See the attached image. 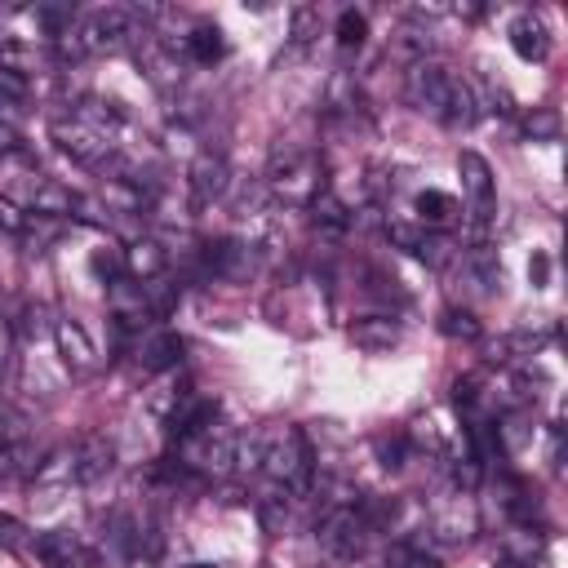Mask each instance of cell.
I'll use <instances>...</instances> for the list:
<instances>
[{
  "instance_id": "6da1fadb",
  "label": "cell",
  "mask_w": 568,
  "mask_h": 568,
  "mask_svg": "<svg viewBox=\"0 0 568 568\" xmlns=\"http://www.w3.org/2000/svg\"><path fill=\"white\" fill-rule=\"evenodd\" d=\"M408 102L417 111H426L430 120L453 124V129H462V124H470L479 115V98H475L470 80H462L457 71H448L444 62H430V58L413 62V71H408Z\"/></svg>"
},
{
  "instance_id": "7a4b0ae2",
  "label": "cell",
  "mask_w": 568,
  "mask_h": 568,
  "mask_svg": "<svg viewBox=\"0 0 568 568\" xmlns=\"http://www.w3.org/2000/svg\"><path fill=\"white\" fill-rule=\"evenodd\" d=\"M257 466L266 470V479L288 497L306 493L311 488V475H315V457H311V444L297 426H271L257 435Z\"/></svg>"
},
{
  "instance_id": "3957f363",
  "label": "cell",
  "mask_w": 568,
  "mask_h": 568,
  "mask_svg": "<svg viewBox=\"0 0 568 568\" xmlns=\"http://www.w3.org/2000/svg\"><path fill=\"white\" fill-rule=\"evenodd\" d=\"M266 182L284 204H315L324 195V164L306 146H275L266 164Z\"/></svg>"
},
{
  "instance_id": "277c9868",
  "label": "cell",
  "mask_w": 568,
  "mask_h": 568,
  "mask_svg": "<svg viewBox=\"0 0 568 568\" xmlns=\"http://www.w3.org/2000/svg\"><path fill=\"white\" fill-rule=\"evenodd\" d=\"M138 18H142L138 9H120V4L93 9L80 22H71L67 44H71V53H115L138 36Z\"/></svg>"
},
{
  "instance_id": "5b68a950",
  "label": "cell",
  "mask_w": 568,
  "mask_h": 568,
  "mask_svg": "<svg viewBox=\"0 0 568 568\" xmlns=\"http://www.w3.org/2000/svg\"><path fill=\"white\" fill-rule=\"evenodd\" d=\"M178 457L186 470H200V475H226L235 470L240 462V435L222 430L217 422L200 426V430H186L178 435Z\"/></svg>"
},
{
  "instance_id": "8992f818",
  "label": "cell",
  "mask_w": 568,
  "mask_h": 568,
  "mask_svg": "<svg viewBox=\"0 0 568 568\" xmlns=\"http://www.w3.org/2000/svg\"><path fill=\"white\" fill-rule=\"evenodd\" d=\"M111 466H115V448H111V439L106 435H80L75 444H67L49 466H40L36 475L40 479H49V475H58V479H75V484H98L102 475H111Z\"/></svg>"
},
{
  "instance_id": "52a82bcc",
  "label": "cell",
  "mask_w": 568,
  "mask_h": 568,
  "mask_svg": "<svg viewBox=\"0 0 568 568\" xmlns=\"http://www.w3.org/2000/svg\"><path fill=\"white\" fill-rule=\"evenodd\" d=\"M53 142H58L62 151H71L75 160H84V164H102V160H111V151H115L111 124L98 120V115L84 111V106H75L71 115L53 120Z\"/></svg>"
},
{
  "instance_id": "ba28073f",
  "label": "cell",
  "mask_w": 568,
  "mask_h": 568,
  "mask_svg": "<svg viewBox=\"0 0 568 568\" xmlns=\"http://www.w3.org/2000/svg\"><path fill=\"white\" fill-rule=\"evenodd\" d=\"M368 532H373V519L368 510L359 506H333L324 519H320V546L333 555V559H359L364 546H368Z\"/></svg>"
},
{
  "instance_id": "9c48e42d",
  "label": "cell",
  "mask_w": 568,
  "mask_h": 568,
  "mask_svg": "<svg viewBox=\"0 0 568 568\" xmlns=\"http://www.w3.org/2000/svg\"><path fill=\"white\" fill-rule=\"evenodd\" d=\"M457 173H462V191H466V209L475 222H488L493 217V204H497V186H493V169L484 155L475 151H462L457 155Z\"/></svg>"
},
{
  "instance_id": "30bf717a",
  "label": "cell",
  "mask_w": 568,
  "mask_h": 568,
  "mask_svg": "<svg viewBox=\"0 0 568 568\" xmlns=\"http://www.w3.org/2000/svg\"><path fill=\"white\" fill-rule=\"evenodd\" d=\"M111 311H115V320L124 328H138V324H146V315L155 311V302H151L146 284H138V280H111Z\"/></svg>"
},
{
  "instance_id": "8fae6325",
  "label": "cell",
  "mask_w": 568,
  "mask_h": 568,
  "mask_svg": "<svg viewBox=\"0 0 568 568\" xmlns=\"http://www.w3.org/2000/svg\"><path fill=\"white\" fill-rule=\"evenodd\" d=\"M226 186H231V169H226V160L213 155V151H200L195 164H191V191H195V200H200V204L222 200Z\"/></svg>"
},
{
  "instance_id": "7c38bea8",
  "label": "cell",
  "mask_w": 568,
  "mask_h": 568,
  "mask_svg": "<svg viewBox=\"0 0 568 568\" xmlns=\"http://www.w3.org/2000/svg\"><path fill=\"white\" fill-rule=\"evenodd\" d=\"M510 49L524 58V62H546L550 53V31L541 22V13H519L510 22Z\"/></svg>"
},
{
  "instance_id": "4fadbf2b",
  "label": "cell",
  "mask_w": 568,
  "mask_h": 568,
  "mask_svg": "<svg viewBox=\"0 0 568 568\" xmlns=\"http://www.w3.org/2000/svg\"><path fill=\"white\" fill-rule=\"evenodd\" d=\"M53 337H58V351H62V359H67L71 373H89V368L98 364V351H93L84 324H75V320H58V324H53Z\"/></svg>"
},
{
  "instance_id": "5bb4252c",
  "label": "cell",
  "mask_w": 568,
  "mask_h": 568,
  "mask_svg": "<svg viewBox=\"0 0 568 568\" xmlns=\"http://www.w3.org/2000/svg\"><path fill=\"white\" fill-rule=\"evenodd\" d=\"M36 555H40L49 568H84V564H89L84 541L71 537V532H44V537H36Z\"/></svg>"
},
{
  "instance_id": "9a60e30c",
  "label": "cell",
  "mask_w": 568,
  "mask_h": 568,
  "mask_svg": "<svg viewBox=\"0 0 568 568\" xmlns=\"http://www.w3.org/2000/svg\"><path fill=\"white\" fill-rule=\"evenodd\" d=\"M178 359H182V337H178V333H169V328H160V333H146V337L138 342V364H142L146 373L173 368Z\"/></svg>"
},
{
  "instance_id": "2e32d148",
  "label": "cell",
  "mask_w": 568,
  "mask_h": 568,
  "mask_svg": "<svg viewBox=\"0 0 568 568\" xmlns=\"http://www.w3.org/2000/svg\"><path fill=\"white\" fill-rule=\"evenodd\" d=\"M204 262H209L213 275L235 280V275H244V271L253 266V253H248V244H240V240H222V244H209Z\"/></svg>"
},
{
  "instance_id": "e0dca14e",
  "label": "cell",
  "mask_w": 568,
  "mask_h": 568,
  "mask_svg": "<svg viewBox=\"0 0 568 568\" xmlns=\"http://www.w3.org/2000/svg\"><path fill=\"white\" fill-rule=\"evenodd\" d=\"M351 342L364 346V351H390L399 342V324L386 320V315H368V320H355L351 324Z\"/></svg>"
},
{
  "instance_id": "ac0fdd59",
  "label": "cell",
  "mask_w": 568,
  "mask_h": 568,
  "mask_svg": "<svg viewBox=\"0 0 568 568\" xmlns=\"http://www.w3.org/2000/svg\"><path fill=\"white\" fill-rule=\"evenodd\" d=\"M470 532H475V506H470L466 497L448 501V510L435 515V537H444V541H466Z\"/></svg>"
},
{
  "instance_id": "d6986e66",
  "label": "cell",
  "mask_w": 568,
  "mask_h": 568,
  "mask_svg": "<svg viewBox=\"0 0 568 568\" xmlns=\"http://www.w3.org/2000/svg\"><path fill=\"white\" fill-rule=\"evenodd\" d=\"M124 271L138 280V284H151L160 271H164V248L155 240H138L129 253H124Z\"/></svg>"
},
{
  "instance_id": "ffe728a7",
  "label": "cell",
  "mask_w": 568,
  "mask_h": 568,
  "mask_svg": "<svg viewBox=\"0 0 568 568\" xmlns=\"http://www.w3.org/2000/svg\"><path fill=\"white\" fill-rule=\"evenodd\" d=\"M182 49H186V58H191V62L213 67V62L226 53V40H222V31H217V27H195V31L182 40Z\"/></svg>"
},
{
  "instance_id": "44dd1931",
  "label": "cell",
  "mask_w": 568,
  "mask_h": 568,
  "mask_svg": "<svg viewBox=\"0 0 568 568\" xmlns=\"http://www.w3.org/2000/svg\"><path fill=\"white\" fill-rule=\"evenodd\" d=\"M413 209H417V217L426 222V226H448L462 209H457V200L453 195H444V191H422L417 200H413Z\"/></svg>"
},
{
  "instance_id": "7402d4cb",
  "label": "cell",
  "mask_w": 568,
  "mask_h": 568,
  "mask_svg": "<svg viewBox=\"0 0 568 568\" xmlns=\"http://www.w3.org/2000/svg\"><path fill=\"white\" fill-rule=\"evenodd\" d=\"M333 36H337V44H342V49H359V44H364V36H368V18H364L359 9H342V13H337Z\"/></svg>"
},
{
  "instance_id": "603a6c76",
  "label": "cell",
  "mask_w": 568,
  "mask_h": 568,
  "mask_svg": "<svg viewBox=\"0 0 568 568\" xmlns=\"http://www.w3.org/2000/svg\"><path fill=\"white\" fill-rule=\"evenodd\" d=\"M439 328H444L448 337H479V324H475V315H470V311H457V306H448V311H444Z\"/></svg>"
},
{
  "instance_id": "cb8c5ba5",
  "label": "cell",
  "mask_w": 568,
  "mask_h": 568,
  "mask_svg": "<svg viewBox=\"0 0 568 568\" xmlns=\"http://www.w3.org/2000/svg\"><path fill=\"white\" fill-rule=\"evenodd\" d=\"M311 36H320V9L315 4H297L293 9V40L306 44Z\"/></svg>"
},
{
  "instance_id": "d4e9b609",
  "label": "cell",
  "mask_w": 568,
  "mask_h": 568,
  "mask_svg": "<svg viewBox=\"0 0 568 568\" xmlns=\"http://www.w3.org/2000/svg\"><path fill=\"white\" fill-rule=\"evenodd\" d=\"M417 253H422L430 266H444V262L453 257V244H448L444 235H422V240H417Z\"/></svg>"
},
{
  "instance_id": "484cf974",
  "label": "cell",
  "mask_w": 568,
  "mask_h": 568,
  "mask_svg": "<svg viewBox=\"0 0 568 568\" xmlns=\"http://www.w3.org/2000/svg\"><path fill=\"white\" fill-rule=\"evenodd\" d=\"M524 129H528L532 138H555V133H559V115H555V111H532V115L524 120Z\"/></svg>"
},
{
  "instance_id": "4316f807",
  "label": "cell",
  "mask_w": 568,
  "mask_h": 568,
  "mask_svg": "<svg viewBox=\"0 0 568 568\" xmlns=\"http://www.w3.org/2000/svg\"><path fill=\"white\" fill-rule=\"evenodd\" d=\"M22 541H27V528L13 515H0V546H22Z\"/></svg>"
},
{
  "instance_id": "83f0119b",
  "label": "cell",
  "mask_w": 568,
  "mask_h": 568,
  "mask_svg": "<svg viewBox=\"0 0 568 568\" xmlns=\"http://www.w3.org/2000/svg\"><path fill=\"white\" fill-rule=\"evenodd\" d=\"M528 275H532V284H537V288H546V275H550V257H546V253H532V262H528Z\"/></svg>"
},
{
  "instance_id": "f1b7e54d",
  "label": "cell",
  "mask_w": 568,
  "mask_h": 568,
  "mask_svg": "<svg viewBox=\"0 0 568 568\" xmlns=\"http://www.w3.org/2000/svg\"><path fill=\"white\" fill-rule=\"evenodd\" d=\"M377 453L386 457V466H404V462H399V457H404V439H399V435H395L390 444H386V439H377Z\"/></svg>"
},
{
  "instance_id": "f546056e",
  "label": "cell",
  "mask_w": 568,
  "mask_h": 568,
  "mask_svg": "<svg viewBox=\"0 0 568 568\" xmlns=\"http://www.w3.org/2000/svg\"><path fill=\"white\" fill-rule=\"evenodd\" d=\"M13 151H18V138H13V129H9V124H0V160H4V155H13Z\"/></svg>"
},
{
  "instance_id": "4dcf8cb0",
  "label": "cell",
  "mask_w": 568,
  "mask_h": 568,
  "mask_svg": "<svg viewBox=\"0 0 568 568\" xmlns=\"http://www.w3.org/2000/svg\"><path fill=\"white\" fill-rule=\"evenodd\" d=\"M182 568H209V564H182Z\"/></svg>"
}]
</instances>
